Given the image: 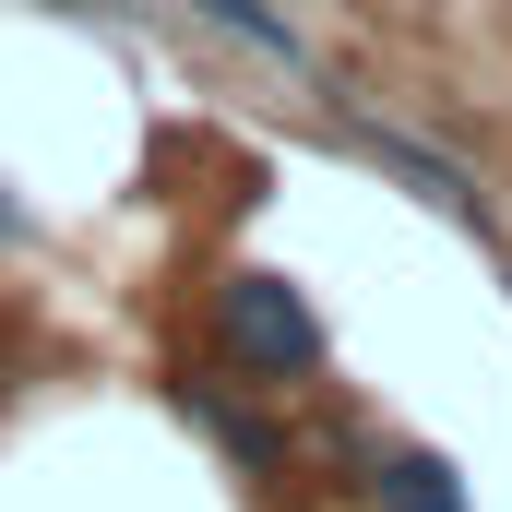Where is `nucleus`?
<instances>
[{
  "label": "nucleus",
  "instance_id": "nucleus-1",
  "mask_svg": "<svg viewBox=\"0 0 512 512\" xmlns=\"http://www.w3.org/2000/svg\"><path fill=\"white\" fill-rule=\"evenodd\" d=\"M203 334H215V358H227L251 393H298V382H322V358H334V334H322L310 286H298V274H274V262L215 274V298H203Z\"/></svg>",
  "mask_w": 512,
  "mask_h": 512
},
{
  "label": "nucleus",
  "instance_id": "nucleus-2",
  "mask_svg": "<svg viewBox=\"0 0 512 512\" xmlns=\"http://www.w3.org/2000/svg\"><path fill=\"white\" fill-rule=\"evenodd\" d=\"M346 143H358V155H370L382 179H405V191H417L429 215H453V227H477V239H489V191H477V179H465L453 155H429L417 131H393V120H346Z\"/></svg>",
  "mask_w": 512,
  "mask_h": 512
},
{
  "label": "nucleus",
  "instance_id": "nucleus-3",
  "mask_svg": "<svg viewBox=\"0 0 512 512\" xmlns=\"http://www.w3.org/2000/svg\"><path fill=\"white\" fill-rule=\"evenodd\" d=\"M191 24H215L227 48H251L262 72H286V84H310V96H334V108H346L334 60H322V48H310V36H298V24H286L274 0H191Z\"/></svg>",
  "mask_w": 512,
  "mask_h": 512
},
{
  "label": "nucleus",
  "instance_id": "nucleus-4",
  "mask_svg": "<svg viewBox=\"0 0 512 512\" xmlns=\"http://www.w3.org/2000/svg\"><path fill=\"white\" fill-rule=\"evenodd\" d=\"M370 512H465V477H453V453H429V441H382V453H358V477H346Z\"/></svg>",
  "mask_w": 512,
  "mask_h": 512
},
{
  "label": "nucleus",
  "instance_id": "nucleus-5",
  "mask_svg": "<svg viewBox=\"0 0 512 512\" xmlns=\"http://www.w3.org/2000/svg\"><path fill=\"white\" fill-rule=\"evenodd\" d=\"M179 417H191V429H203V441H215L239 477H274V465H286V429H262L251 405H227L215 382H179Z\"/></svg>",
  "mask_w": 512,
  "mask_h": 512
},
{
  "label": "nucleus",
  "instance_id": "nucleus-6",
  "mask_svg": "<svg viewBox=\"0 0 512 512\" xmlns=\"http://www.w3.org/2000/svg\"><path fill=\"white\" fill-rule=\"evenodd\" d=\"M0 239H12V251H24V239H36V215H24V203H12V179H0Z\"/></svg>",
  "mask_w": 512,
  "mask_h": 512
},
{
  "label": "nucleus",
  "instance_id": "nucleus-7",
  "mask_svg": "<svg viewBox=\"0 0 512 512\" xmlns=\"http://www.w3.org/2000/svg\"><path fill=\"white\" fill-rule=\"evenodd\" d=\"M501 298H512V262H501Z\"/></svg>",
  "mask_w": 512,
  "mask_h": 512
}]
</instances>
